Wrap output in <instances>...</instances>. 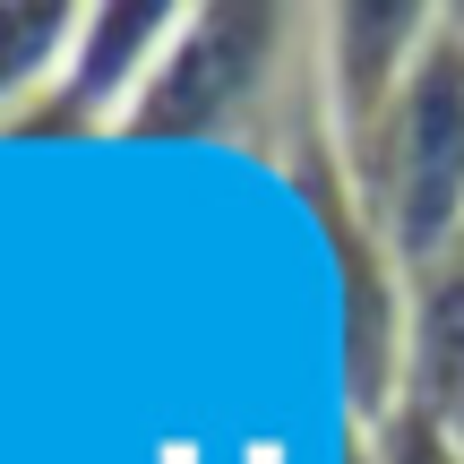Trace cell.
Here are the masks:
<instances>
[{"instance_id":"obj_4","label":"cell","mask_w":464,"mask_h":464,"mask_svg":"<svg viewBox=\"0 0 464 464\" xmlns=\"http://www.w3.org/2000/svg\"><path fill=\"white\" fill-rule=\"evenodd\" d=\"M189 0H86L78 44H69L61 95L26 121L34 138H121L138 95L155 86L172 34H181Z\"/></svg>"},{"instance_id":"obj_7","label":"cell","mask_w":464,"mask_h":464,"mask_svg":"<svg viewBox=\"0 0 464 464\" xmlns=\"http://www.w3.org/2000/svg\"><path fill=\"white\" fill-rule=\"evenodd\" d=\"M353 464H464V448L421 413H387L379 430H353Z\"/></svg>"},{"instance_id":"obj_1","label":"cell","mask_w":464,"mask_h":464,"mask_svg":"<svg viewBox=\"0 0 464 464\" xmlns=\"http://www.w3.org/2000/svg\"><path fill=\"white\" fill-rule=\"evenodd\" d=\"M310 17L276 9V0H189L181 34H172L155 86L138 95L130 130L147 147H207V138H241L249 121L276 103L293 44H310Z\"/></svg>"},{"instance_id":"obj_6","label":"cell","mask_w":464,"mask_h":464,"mask_svg":"<svg viewBox=\"0 0 464 464\" xmlns=\"http://www.w3.org/2000/svg\"><path fill=\"white\" fill-rule=\"evenodd\" d=\"M78 17V0H0V130H26L61 95Z\"/></svg>"},{"instance_id":"obj_3","label":"cell","mask_w":464,"mask_h":464,"mask_svg":"<svg viewBox=\"0 0 464 464\" xmlns=\"http://www.w3.org/2000/svg\"><path fill=\"white\" fill-rule=\"evenodd\" d=\"M430 34H439V9H421V0H344V9L310 17V95L353 181L379 155V130L404 103Z\"/></svg>"},{"instance_id":"obj_2","label":"cell","mask_w":464,"mask_h":464,"mask_svg":"<svg viewBox=\"0 0 464 464\" xmlns=\"http://www.w3.org/2000/svg\"><path fill=\"white\" fill-rule=\"evenodd\" d=\"M370 198L396 258H430L464 232V9H439V34L421 52L404 103L387 112L379 155L353 181Z\"/></svg>"},{"instance_id":"obj_5","label":"cell","mask_w":464,"mask_h":464,"mask_svg":"<svg viewBox=\"0 0 464 464\" xmlns=\"http://www.w3.org/2000/svg\"><path fill=\"white\" fill-rule=\"evenodd\" d=\"M464 448V232L404 266V404Z\"/></svg>"}]
</instances>
